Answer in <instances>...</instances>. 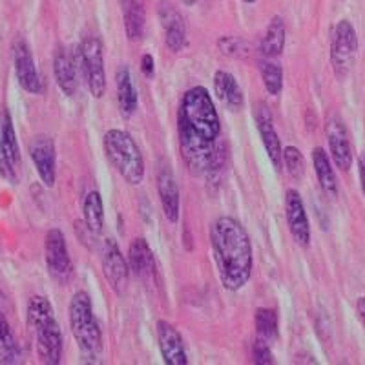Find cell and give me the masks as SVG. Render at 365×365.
<instances>
[{"label":"cell","mask_w":365,"mask_h":365,"mask_svg":"<svg viewBox=\"0 0 365 365\" xmlns=\"http://www.w3.org/2000/svg\"><path fill=\"white\" fill-rule=\"evenodd\" d=\"M178 135L188 170L194 175L220 178L225 165V152L220 145L221 120L205 86H194L182 93L178 108Z\"/></svg>","instance_id":"obj_1"},{"label":"cell","mask_w":365,"mask_h":365,"mask_svg":"<svg viewBox=\"0 0 365 365\" xmlns=\"http://www.w3.org/2000/svg\"><path fill=\"white\" fill-rule=\"evenodd\" d=\"M210 243L221 285L241 291L252 276L254 254L245 227L230 216L217 217L210 228Z\"/></svg>","instance_id":"obj_2"},{"label":"cell","mask_w":365,"mask_h":365,"mask_svg":"<svg viewBox=\"0 0 365 365\" xmlns=\"http://www.w3.org/2000/svg\"><path fill=\"white\" fill-rule=\"evenodd\" d=\"M28 325L35 336L38 361L44 365H58L63 361V331L55 318L53 305L44 296H31L26 309Z\"/></svg>","instance_id":"obj_3"},{"label":"cell","mask_w":365,"mask_h":365,"mask_svg":"<svg viewBox=\"0 0 365 365\" xmlns=\"http://www.w3.org/2000/svg\"><path fill=\"white\" fill-rule=\"evenodd\" d=\"M70 329L86 361H97L103 351V332L88 292H75L68 307Z\"/></svg>","instance_id":"obj_4"},{"label":"cell","mask_w":365,"mask_h":365,"mask_svg":"<svg viewBox=\"0 0 365 365\" xmlns=\"http://www.w3.org/2000/svg\"><path fill=\"white\" fill-rule=\"evenodd\" d=\"M104 154L117 174L128 185H141L145 179V159L133 137L125 130H108L104 133Z\"/></svg>","instance_id":"obj_5"},{"label":"cell","mask_w":365,"mask_h":365,"mask_svg":"<svg viewBox=\"0 0 365 365\" xmlns=\"http://www.w3.org/2000/svg\"><path fill=\"white\" fill-rule=\"evenodd\" d=\"M75 63L83 70L88 90L96 99L106 93V71H104L103 42L99 37H86L75 48Z\"/></svg>","instance_id":"obj_6"},{"label":"cell","mask_w":365,"mask_h":365,"mask_svg":"<svg viewBox=\"0 0 365 365\" xmlns=\"http://www.w3.org/2000/svg\"><path fill=\"white\" fill-rule=\"evenodd\" d=\"M358 35L356 29L347 19L336 22L331 38V64L336 79H347L356 61Z\"/></svg>","instance_id":"obj_7"},{"label":"cell","mask_w":365,"mask_h":365,"mask_svg":"<svg viewBox=\"0 0 365 365\" xmlns=\"http://www.w3.org/2000/svg\"><path fill=\"white\" fill-rule=\"evenodd\" d=\"M21 168L22 155L17 132H15L11 113L6 110L0 117V178H4L9 185H19Z\"/></svg>","instance_id":"obj_8"},{"label":"cell","mask_w":365,"mask_h":365,"mask_svg":"<svg viewBox=\"0 0 365 365\" xmlns=\"http://www.w3.org/2000/svg\"><path fill=\"white\" fill-rule=\"evenodd\" d=\"M44 259L48 272L57 283H68L73 278V263H71L68 243L63 230L51 228L44 240Z\"/></svg>","instance_id":"obj_9"},{"label":"cell","mask_w":365,"mask_h":365,"mask_svg":"<svg viewBox=\"0 0 365 365\" xmlns=\"http://www.w3.org/2000/svg\"><path fill=\"white\" fill-rule=\"evenodd\" d=\"M103 274L110 289L117 296H125L130 283V267L128 259L123 256L117 241L108 237L103 243Z\"/></svg>","instance_id":"obj_10"},{"label":"cell","mask_w":365,"mask_h":365,"mask_svg":"<svg viewBox=\"0 0 365 365\" xmlns=\"http://www.w3.org/2000/svg\"><path fill=\"white\" fill-rule=\"evenodd\" d=\"M325 135H327L332 163L341 172H347L353 166V146L349 141L347 126L338 113H331L325 120Z\"/></svg>","instance_id":"obj_11"},{"label":"cell","mask_w":365,"mask_h":365,"mask_svg":"<svg viewBox=\"0 0 365 365\" xmlns=\"http://www.w3.org/2000/svg\"><path fill=\"white\" fill-rule=\"evenodd\" d=\"M29 158L34 161L42 185L53 188L57 179V152L53 139L50 135H35L29 143Z\"/></svg>","instance_id":"obj_12"},{"label":"cell","mask_w":365,"mask_h":365,"mask_svg":"<svg viewBox=\"0 0 365 365\" xmlns=\"http://www.w3.org/2000/svg\"><path fill=\"white\" fill-rule=\"evenodd\" d=\"M13 64H15V75L21 88L31 96L42 93V79L38 75L37 64L31 55L28 42L19 37L13 42Z\"/></svg>","instance_id":"obj_13"},{"label":"cell","mask_w":365,"mask_h":365,"mask_svg":"<svg viewBox=\"0 0 365 365\" xmlns=\"http://www.w3.org/2000/svg\"><path fill=\"white\" fill-rule=\"evenodd\" d=\"M285 217L292 240L303 249L309 247V243H311V223H309L302 195L294 188H289L285 194Z\"/></svg>","instance_id":"obj_14"},{"label":"cell","mask_w":365,"mask_h":365,"mask_svg":"<svg viewBox=\"0 0 365 365\" xmlns=\"http://www.w3.org/2000/svg\"><path fill=\"white\" fill-rule=\"evenodd\" d=\"M155 181H158V194L161 201L163 214L172 225L179 221V187L170 168V163L161 159L155 170Z\"/></svg>","instance_id":"obj_15"},{"label":"cell","mask_w":365,"mask_h":365,"mask_svg":"<svg viewBox=\"0 0 365 365\" xmlns=\"http://www.w3.org/2000/svg\"><path fill=\"white\" fill-rule=\"evenodd\" d=\"M254 119H256L257 132H259V137H262L263 148H265L267 155H269L270 163L276 170L282 168L283 163V148L282 141H279V135L274 128V120L272 113H270L269 106L263 103H259L254 110Z\"/></svg>","instance_id":"obj_16"},{"label":"cell","mask_w":365,"mask_h":365,"mask_svg":"<svg viewBox=\"0 0 365 365\" xmlns=\"http://www.w3.org/2000/svg\"><path fill=\"white\" fill-rule=\"evenodd\" d=\"M158 17L165 29V44L174 53L187 46V24L181 13L170 2H161L158 6Z\"/></svg>","instance_id":"obj_17"},{"label":"cell","mask_w":365,"mask_h":365,"mask_svg":"<svg viewBox=\"0 0 365 365\" xmlns=\"http://www.w3.org/2000/svg\"><path fill=\"white\" fill-rule=\"evenodd\" d=\"M158 344L161 351L163 361L166 365H187V349L182 344V338L178 329L172 324L159 319L158 322Z\"/></svg>","instance_id":"obj_18"},{"label":"cell","mask_w":365,"mask_h":365,"mask_svg":"<svg viewBox=\"0 0 365 365\" xmlns=\"http://www.w3.org/2000/svg\"><path fill=\"white\" fill-rule=\"evenodd\" d=\"M128 267L130 272L145 283L155 279V259L154 252L146 243L145 237H135L128 247Z\"/></svg>","instance_id":"obj_19"},{"label":"cell","mask_w":365,"mask_h":365,"mask_svg":"<svg viewBox=\"0 0 365 365\" xmlns=\"http://www.w3.org/2000/svg\"><path fill=\"white\" fill-rule=\"evenodd\" d=\"M214 91H216L217 99L227 106V108L241 110L245 106V96H243V90H241L240 83L236 81L230 71L217 70L214 75Z\"/></svg>","instance_id":"obj_20"},{"label":"cell","mask_w":365,"mask_h":365,"mask_svg":"<svg viewBox=\"0 0 365 365\" xmlns=\"http://www.w3.org/2000/svg\"><path fill=\"white\" fill-rule=\"evenodd\" d=\"M75 57H71L70 51L64 48H58L53 55V75L58 90L64 96L71 97L77 91V70H75Z\"/></svg>","instance_id":"obj_21"},{"label":"cell","mask_w":365,"mask_h":365,"mask_svg":"<svg viewBox=\"0 0 365 365\" xmlns=\"http://www.w3.org/2000/svg\"><path fill=\"white\" fill-rule=\"evenodd\" d=\"M312 166H314L316 178H318L319 187L331 197H336L338 194V179L332 168L331 158L327 155L324 148H314L312 150Z\"/></svg>","instance_id":"obj_22"},{"label":"cell","mask_w":365,"mask_h":365,"mask_svg":"<svg viewBox=\"0 0 365 365\" xmlns=\"http://www.w3.org/2000/svg\"><path fill=\"white\" fill-rule=\"evenodd\" d=\"M117 84V104L123 113V117H132L137 110V91L133 88L132 75H130L128 66H120L115 75Z\"/></svg>","instance_id":"obj_23"},{"label":"cell","mask_w":365,"mask_h":365,"mask_svg":"<svg viewBox=\"0 0 365 365\" xmlns=\"http://www.w3.org/2000/svg\"><path fill=\"white\" fill-rule=\"evenodd\" d=\"M285 37L287 29L285 22L282 17H272L270 19L269 26H267V31L262 38V44H259V51L265 58H276L283 53L285 50Z\"/></svg>","instance_id":"obj_24"},{"label":"cell","mask_w":365,"mask_h":365,"mask_svg":"<svg viewBox=\"0 0 365 365\" xmlns=\"http://www.w3.org/2000/svg\"><path fill=\"white\" fill-rule=\"evenodd\" d=\"M120 6H123V15H125V29L128 41H141L146 26L145 6L141 0H120Z\"/></svg>","instance_id":"obj_25"},{"label":"cell","mask_w":365,"mask_h":365,"mask_svg":"<svg viewBox=\"0 0 365 365\" xmlns=\"http://www.w3.org/2000/svg\"><path fill=\"white\" fill-rule=\"evenodd\" d=\"M22 361V351L17 336L6 316L0 312V364L15 365Z\"/></svg>","instance_id":"obj_26"},{"label":"cell","mask_w":365,"mask_h":365,"mask_svg":"<svg viewBox=\"0 0 365 365\" xmlns=\"http://www.w3.org/2000/svg\"><path fill=\"white\" fill-rule=\"evenodd\" d=\"M83 216L84 223L91 232L101 234L104 227V205L99 192H88L83 201Z\"/></svg>","instance_id":"obj_27"},{"label":"cell","mask_w":365,"mask_h":365,"mask_svg":"<svg viewBox=\"0 0 365 365\" xmlns=\"http://www.w3.org/2000/svg\"><path fill=\"white\" fill-rule=\"evenodd\" d=\"M254 324H256L257 338L270 344L278 336V314L272 309H257L254 314Z\"/></svg>","instance_id":"obj_28"},{"label":"cell","mask_w":365,"mask_h":365,"mask_svg":"<svg viewBox=\"0 0 365 365\" xmlns=\"http://www.w3.org/2000/svg\"><path fill=\"white\" fill-rule=\"evenodd\" d=\"M217 48L223 55L230 58H237V61H245L252 53L249 42L243 37H236V35H225V37L217 38Z\"/></svg>","instance_id":"obj_29"},{"label":"cell","mask_w":365,"mask_h":365,"mask_svg":"<svg viewBox=\"0 0 365 365\" xmlns=\"http://www.w3.org/2000/svg\"><path fill=\"white\" fill-rule=\"evenodd\" d=\"M262 71L263 86L270 96H279L283 90V68L278 63H274L270 58H265L259 66Z\"/></svg>","instance_id":"obj_30"},{"label":"cell","mask_w":365,"mask_h":365,"mask_svg":"<svg viewBox=\"0 0 365 365\" xmlns=\"http://www.w3.org/2000/svg\"><path fill=\"white\" fill-rule=\"evenodd\" d=\"M283 165L292 179L302 181V178L305 175V158H303L302 150L296 146H285L283 148Z\"/></svg>","instance_id":"obj_31"},{"label":"cell","mask_w":365,"mask_h":365,"mask_svg":"<svg viewBox=\"0 0 365 365\" xmlns=\"http://www.w3.org/2000/svg\"><path fill=\"white\" fill-rule=\"evenodd\" d=\"M252 356H254V364L257 365H272L274 364V354L270 351V344L269 341L262 340V338H257L252 345Z\"/></svg>","instance_id":"obj_32"},{"label":"cell","mask_w":365,"mask_h":365,"mask_svg":"<svg viewBox=\"0 0 365 365\" xmlns=\"http://www.w3.org/2000/svg\"><path fill=\"white\" fill-rule=\"evenodd\" d=\"M141 71L146 79H154L155 75V61L150 53H145L141 57Z\"/></svg>","instance_id":"obj_33"},{"label":"cell","mask_w":365,"mask_h":365,"mask_svg":"<svg viewBox=\"0 0 365 365\" xmlns=\"http://www.w3.org/2000/svg\"><path fill=\"white\" fill-rule=\"evenodd\" d=\"M358 175H360L361 192H364V197H365V154H361L360 159H358Z\"/></svg>","instance_id":"obj_34"},{"label":"cell","mask_w":365,"mask_h":365,"mask_svg":"<svg viewBox=\"0 0 365 365\" xmlns=\"http://www.w3.org/2000/svg\"><path fill=\"white\" fill-rule=\"evenodd\" d=\"M356 312H358V318H360V322L364 324V327H365V298L364 296H361V298H358Z\"/></svg>","instance_id":"obj_35"},{"label":"cell","mask_w":365,"mask_h":365,"mask_svg":"<svg viewBox=\"0 0 365 365\" xmlns=\"http://www.w3.org/2000/svg\"><path fill=\"white\" fill-rule=\"evenodd\" d=\"M195 2H197V0H182V4L185 6H194Z\"/></svg>","instance_id":"obj_36"},{"label":"cell","mask_w":365,"mask_h":365,"mask_svg":"<svg viewBox=\"0 0 365 365\" xmlns=\"http://www.w3.org/2000/svg\"><path fill=\"white\" fill-rule=\"evenodd\" d=\"M243 2H245V4H254L256 0H243Z\"/></svg>","instance_id":"obj_37"}]
</instances>
